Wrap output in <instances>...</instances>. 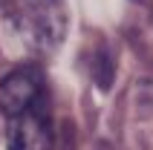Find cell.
<instances>
[{"label": "cell", "instance_id": "6da1fadb", "mask_svg": "<svg viewBox=\"0 0 153 150\" xmlns=\"http://www.w3.org/2000/svg\"><path fill=\"white\" fill-rule=\"evenodd\" d=\"M0 110L6 116L9 150H52V104L38 67H17L0 81Z\"/></svg>", "mask_w": 153, "mask_h": 150}, {"label": "cell", "instance_id": "7a4b0ae2", "mask_svg": "<svg viewBox=\"0 0 153 150\" xmlns=\"http://www.w3.org/2000/svg\"><path fill=\"white\" fill-rule=\"evenodd\" d=\"M17 35L38 52H55L67 35L64 0H6Z\"/></svg>", "mask_w": 153, "mask_h": 150}, {"label": "cell", "instance_id": "3957f363", "mask_svg": "<svg viewBox=\"0 0 153 150\" xmlns=\"http://www.w3.org/2000/svg\"><path fill=\"white\" fill-rule=\"evenodd\" d=\"M3 3H6V0H0V6H3Z\"/></svg>", "mask_w": 153, "mask_h": 150}]
</instances>
